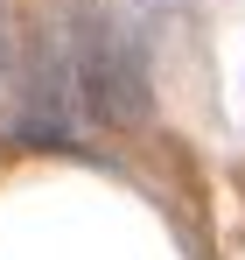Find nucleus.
I'll use <instances>...</instances> for the list:
<instances>
[{
  "label": "nucleus",
  "mask_w": 245,
  "mask_h": 260,
  "mask_svg": "<svg viewBox=\"0 0 245 260\" xmlns=\"http://www.w3.org/2000/svg\"><path fill=\"white\" fill-rule=\"evenodd\" d=\"M70 78H77V106H84V120L133 127V120L147 113V71H140V43L126 36L112 14L84 21L77 49H70Z\"/></svg>",
  "instance_id": "1"
},
{
  "label": "nucleus",
  "mask_w": 245,
  "mask_h": 260,
  "mask_svg": "<svg viewBox=\"0 0 245 260\" xmlns=\"http://www.w3.org/2000/svg\"><path fill=\"white\" fill-rule=\"evenodd\" d=\"M0 85H7V14H0Z\"/></svg>",
  "instance_id": "2"
}]
</instances>
